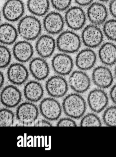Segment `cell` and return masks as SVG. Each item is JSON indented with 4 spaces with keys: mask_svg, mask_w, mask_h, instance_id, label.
I'll list each match as a JSON object with an SVG mask.
<instances>
[{
    "mask_svg": "<svg viewBox=\"0 0 116 157\" xmlns=\"http://www.w3.org/2000/svg\"><path fill=\"white\" fill-rule=\"evenodd\" d=\"M19 35L28 41L36 40L41 36L42 24L37 17L34 15L24 16L18 24Z\"/></svg>",
    "mask_w": 116,
    "mask_h": 157,
    "instance_id": "cell-1",
    "label": "cell"
},
{
    "mask_svg": "<svg viewBox=\"0 0 116 157\" xmlns=\"http://www.w3.org/2000/svg\"><path fill=\"white\" fill-rule=\"evenodd\" d=\"M63 109L67 116L78 119L85 113L86 103L83 97L78 93L70 94L63 101Z\"/></svg>",
    "mask_w": 116,
    "mask_h": 157,
    "instance_id": "cell-2",
    "label": "cell"
},
{
    "mask_svg": "<svg viewBox=\"0 0 116 157\" xmlns=\"http://www.w3.org/2000/svg\"><path fill=\"white\" fill-rule=\"evenodd\" d=\"M82 43L81 37L74 31H63L56 39V48L62 53L73 54L79 50Z\"/></svg>",
    "mask_w": 116,
    "mask_h": 157,
    "instance_id": "cell-3",
    "label": "cell"
},
{
    "mask_svg": "<svg viewBox=\"0 0 116 157\" xmlns=\"http://www.w3.org/2000/svg\"><path fill=\"white\" fill-rule=\"evenodd\" d=\"M104 35L102 29L98 25L90 23L83 28L81 40L87 48H96L103 44Z\"/></svg>",
    "mask_w": 116,
    "mask_h": 157,
    "instance_id": "cell-4",
    "label": "cell"
},
{
    "mask_svg": "<svg viewBox=\"0 0 116 157\" xmlns=\"http://www.w3.org/2000/svg\"><path fill=\"white\" fill-rule=\"evenodd\" d=\"M86 13L79 6L70 7L66 11L65 24L72 31H78L85 27L86 22Z\"/></svg>",
    "mask_w": 116,
    "mask_h": 157,
    "instance_id": "cell-5",
    "label": "cell"
},
{
    "mask_svg": "<svg viewBox=\"0 0 116 157\" xmlns=\"http://www.w3.org/2000/svg\"><path fill=\"white\" fill-rule=\"evenodd\" d=\"M24 12L25 6L22 0H7L2 7V15L9 22L20 21Z\"/></svg>",
    "mask_w": 116,
    "mask_h": 157,
    "instance_id": "cell-6",
    "label": "cell"
},
{
    "mask_svg": "<svg viewBox=\"0 0 116 157\" xmlns=\"http://www.w3.org/2000/svg\"><path fill=\"white\" fill-rule=\"evenodd\" d=\"M39 113L38 107L35 105L31 102H25L17 108L16 118L23 125L30 126L37 120Z\"/></svg>",
    "mask_w": 116,
    "mask_h": 157,
    "instance_id": "cell-7",
    "label": "cell"
},
{
    "mask_svg": "<svg viewBox=\"0 0 116 157\" xmlns=\"http://www.w3.org/2000/svg\"><path fill=\"white\" fill-rule=\"evenodd\" d=\"M109 10L103 2H93L88 7L86 15L90 23L100 26L107 20Z\"/></svg>",
    "mask_w": 116,
    "mask_h": 157,
    "instance_id": "cell-8",
    "label": "cell"
},
{
    "mask_svg": "<svg viewBox=\"0 0 116 157\" xmlns=\"http://www.w3.org/2000/svg\"><path fill=\"white\" fill-rule=\"evenodd\" d=\"M64 18L58 12L48 13L44 16L43 26L48 34L52 35L59 34L64 27Z\"/></svg>",
    "mask_w": 116,
    "mask_h": 157,
    "instance_id": "cell-9",
    "label": "cell"
},
{
    "mask_svg": "<svg viewBox=\"0 0 116 157\" xmlns=\"http://www.w3.org/2000/svg\"><path fill=\"white\" fill-rule=\"evenodd\" d=\"M87 102L89 108L94 113H100L106 109L109 103V97L103 89L97 88L89 94Z\"/></svg>",
    "mask_w": 116,
    "mask_h": 157,
    "instance_id": "cell-10",
    "label": "cell"
},
{
    "mask_svg": "<svg viewBox=\"0 0 116 157\" xmlns=\"http://www.w3.org/2000/svg\"><path fill=\"white\" fill-rule=\"evenodd\" d=\"M40 113L47 120H57L62 114V108L58 101L53 98H46L39 105Z\"/></svg>",
    "mask_w": 116,
    "mask_h": 157,
    "instance_id": "cell-11",
    "label": "cell"
},
{
    "mask_svg": "<svg viewBox=\"0 0 116 157\" xmlns=\"http://www.w3.org/2000/svg\"><path fill=\"white\" fill-rule=\"evenodd\" d=\"M46 92L53 98L63 97L68 91L67 82L61 75H55L51 77L45 84Z\"/></svg>",
    "mask_w": 116,
    "mask_h": 157,
    "instance_id": "cell-12",
    "label": "cell"
},
{
    "mask_svg": "<svg viewBox=\"0 0 116 157\" xmlns=\"http://www.w3.org/2000/svg\"><path fill=\"white\" fill-rule=\"evenodd\" d=\"M112 71L107 66H98L94 69L92 74V79L94 84L98 88L107 89L112 86L114 81Z\"/></svg>",
    "mask_w": 116,
    "mask_h": 157,
    "instance_id": "cell-13",
    "label": "cell"
},
{
    "mask_svg": "<svg viewBox=\"0 0 116 157\" xmlns=\"http://www.w3.org/2000/svg\"><path fill=\"white\" fill-rule=\"evenodd\" d=\"M52 66L54 71L59 75L67 76L73 70L74 62L72 57L66 53H59L53 58Z\"/></svg>",
    "mask_w": 116,
    "mask_h": 157,
    "instance_id": "cell-14",
    "label": "cell"
},
{
    "mask_svg": "<svg viewBox=\"0 0 116 157\" xmlns=\"http://www.w3.org/2000/svg\"><path fill=\"white\" fill-rule=\"evenodd\" d=\"M70 88L77 93H84L89 89L91 85L88 75L81 71H74L68 80Z\"/></svg>",
    "mask_w": 116,
    "mask_h": 157,
    "instance_id": "cell-15",
    "label": "cell"
},
{
    "mask_svg": "<svg viewBox=\"0 0 116 157\" xmlns=\"http://www.w3.org/2000/svg\"><path fill=\"white\" fill-rule=\"evenodd\" d=\"M56 47V41L50 34L40 36L35 43V50L43 58H48L53 55Z\"/></svg>",
    "mask_w": 116,
    "mask_h": 157,
    "instance_id": "cell-16",
    "label": "cell"
},
{
    "mask_svg": "<svg viewBox=\"0 0 116 157\" xmlns=\"http://www.w3.org/2000/svg\"><path fill=\"white\" fill-rule=\"evenodd\" d=\"M1 101L6 107L13 108L19 105L22 100V94L13 85L6 86L1 93Z\"/></svg>",
    "mask_w": 116,
    "mask_h": 157,
    "instance_id": "cell-17",
    "label": "cell"
},
{
    "mask_svg": "<svg viewBox=\"0 0 116 157\" xmlns=\"http://www.w3.org/2000/svg\"><path fill=\"white\" fill-rule=\"evenodd\" d=\"M97 61V56L92 48L82 49L78 52L75 59L76 67L80 70L88 71L95 66Z\"/></svg>",
    "mask_w": 116,
    "mask_h": 157,
    "instance_id": "cell-18",
    "label": "cell"
},
{
    "mask_svg": "<svg viewBox=\"0 0 116 157\" xmlns=\"http://www.w3.org/2000/svg\"><path fill=\"white\" fill-rule=\"evenodd\" d=\"M7 76L9 80L14 85H22L29 78V74L26 67L19 63L11 64L8 68Z\"/></svg>",
    "mask_w": 116,
    "mask_h": 157,
    "instance_id": "cell-19",
    "label": "cell"
},
{
    "mask_svg": "<svg viewBox=\"0 0 116 157\" xmlns=\"http://www.w3.org/2000/svg\"><path fill=\"white\" fill-rule=\"evenodd\" d=\"M34 48L30 41L23 40L14 44L13 53L15 59L21 63L31 60L34 55Z\"/></svg>",
    "mask_w": 116,
    "mask_h": 157,
    "instance_id": "cell-20",
    "label": "cell"
},
{
    "mask_svg": "<svg viewBox=\"0 0 116 157\" xmlns=\"http://www.w3.org/2000/svg\"><path fill=\"white\" fill-rule=\"evenodd\" d=\"M29 69L33 77L39 81L45 79L50 73L48 63L42 57L33 59L29 64Z\"/></svg>",
    "mask_w": 116,
    "mask_h": 157,
    "instance_id": "cell-21",
    "label": "cell"
},
{
    "mask_svg": "<svg viewBox=\"0 0 116 157\" xmlns=\"http://www.w3.org/2000/svg\"><path fill=\"white\" fill-rule=\"evenodd\" d=\"M98 56L100 62L107 67L116 64V45L113 42L103 43L100 46Z\"/></svg>",
    "mask_w": 116,
    "mask_h": 157,
    "instance_id": "cell-22",
    "label": "cell"
},
{
    "mask_svg": "<svg viewBox=\"0 0 116 157\" xmlns=\"http://www.w3.org/2000/svg\"><path fill=\"white\" fill-rule=\"evenodd\" d=\"M19 35L18 29L9 23L2 24L0 26V41L5 45H10L16 43Z\"/></svg>",
    "mask_w": 116,
    "mask_h": 157,
    "instance_id": "cell-23",
    "label": "cell"
},
{
    "mask_svg": "<svg viewBox=\"0 0 116 157\" xmlns=\"http://www.w3.org/2000/svg\"><path fill=\"white\" fill-rule=\"evenodd\" d=\"M24 95L29 101L37 102L42 99L44 93L43 88L40 82L31 81L24 86Z\"/></svg>",
    "mask_w": 116,
    "mask_h": 157,
    "instance_id": "cell-24",
    "label": "cell"
},
{
    "mask_svg": "<svg viewBox=\"0 0 116 157\" xmlns=\"http://www.w3.org/2000/svg\"><path fill=\"white\" fill-rule=\"evenodd\" d=\"M28 10L32 15L36 17L45 16L49 12L50 7L49 0H28Z\"/></svg>",
    "mask_w": 116,
    "mask_h": 157,
    "instance_id": "cell-25",
    "label": "cell"
},
{
    "mask_svg": "<svg viewBox=\"0 0 116 157\" xmlns=\"http://www.w3.org/2000/svg\"><path fill=\"white\" fill-rule=\"evenodd\" d=\"M104 36L112 42H116V19L107 20L103 25Z\"/></svg>",
    "mask_w": 116,
    "mask_h": 157,
    "instance_id": "cell-26",
    "label": "cell"
},
{
    "mask_svg": "<svg viewBox=\"0 0 116 157\" xmlns=\"http://www.w3.org/2000/svg\"><path fill=\"white\" fill-rule=\"evenodd\" d=\"M102 119L106 125L116 127V105L106 108L102 115Z\"/></svg>",
    "mask_w": 116,
    "mask_h": 157,
    "instance_id": "cell-27",
    "label": "cell"
},
{
    "mask_svg": "<svg viewBox=\"0 0 116 157\" xmlns=\"http://www.w3.org/2000/svg\"><path fill=\"white\" fill-rule=\"evenodd\" d=\"M14 115L9 109L2 108L0 111V126L9 127L13 125Z\"/></svg>",
    "mask_w": 116,
    "mask_h": 157,
    "instance_id": "cell-28",
    "label": "cell"
},
{
    "mask_svg": "<svg viewBox=\"0 0 116 157\" xmlns=\"http://www.w3.org/2000/svg\"><path fill=\"white\" fill-rule=\"evenodd\" d=\"M80 125L83 127H99L102 125V122L96 114L90 113L83 117L80 121Z\"/></svg>",
    "mask_w": 116,
    "mask_h": 157,
    "instance_id": "cell-29",
    "label": "cell"
},
{
    "mask_svg": "<svg viewBox=\"0 0 116 157\" xmlns=\"http://www.w3.org/2000/svg\"><path fill=\"white\" fill-rule=\"evenodd\" d=\"M12 54L10 49L5 45L0 47V67L1 69L7 67L11 61Z\"/></svg>",
    "mask_w": 116,
    "mask_h": 157,
    "instance_id": "cell-30",
    "label": "cell"
},
{
    "mask_svg": "<svg viewBox=\"0 0 116 157\" xmlns=\"http://www.w3.org/2000/svg\"><path fill=\"white\" fill-rule=\"evenodd\" d=\"M52 6L57 11L67 10L71 6L72 0H50Z\"/></svg>",
    "mask_w": 116,
    "mask_h": 157,
    "instance_id": "cell-31",
    "label": "cell"
},
{
    "mask_svg": "<svg viewBox=\"0 0 116 157\" xmlns=\"http://www.w3.org/2000/svg\"><path fill=\"white\" fill-rule=\"evenodd\" d=\"M56 125L58 127H75L77 126L76 122L73 119L67 117L60 119Z\"/></svg>",
    "mask_w": 116,
    "mask_h": 157,
    "instance_id": "cell-32",
    "label": "cell"
},
{
    "mask_svg": "<svg viewBox=\"0 0 116 157\" xmlns=\"http://www.w3.org/2000/svg\"><path fill=\"white\" fill-rule=\"evenodd\" d=\"M109 2V13L113 18L116 19V0H111Z\"/></svg>",
    "mask_w": 116,
    "mask_h": 157,
    "instance_id": "cell-33",
    "label": "cell"
},
{
    "mask_svg": "<svg viewBox=\"0 0 116 157\" xmlns=\"http://www.w3.org/2000/svg\"><path fill=\"white\" fill-rule=\"evenodd\" d=\"M110 98L115 105H116V84L111 87L109 93Z\"/></svg>",
    "mask_w": 116,
    "mask_h": 157,
    "instance_id": "cell-34",
    "label": "cell"
},
{
    "mask_svg": "<svg viewBox=\"0 0 116 157\" xmlns=\"http://www.w3.org/2000/svg\"><path fill=\"white\" fill-rule=\"evenodd\" d=\"M75 2L80 7H88L94 1V0H74Z\"/></svg>",
    "mask_w": 116,
    "mask_h": 157,
    "instance_id": "cell-35",
    "label": "cell"
},
{
    "mask_svg": "<svg viewBox=\"0 0 116 157\" xmlns=\"http://www.w3.org/2000/svg\"><path fill=\"white\" fill-rule=\"evenodd\" d=\"M35 127H52L53 126L52 124L48 122L47 120L44 119H41L38 120L35 124L34 125Z\"/></svg>",
    "mask_w": 116,
    "mask_h": 157,
    "instance_id": "cell-36",
    "label": "cell"
},
{
    "mask_svg": "<svg viewBox=\"0 0 116 157\" xmlns=\"http://www.w3.org/2000/svg\"><path fill=\"white\" fill-rule=\"evenodd\" d=\"M0 78H1V80H0L1 81V88H2L4 84V81H5L4 80V75L2 71H1V73H0Z\"/></svg>",
    "mask_w": 116,
    "mask_h": 157,
    "instance_id": "cell-37",
    "label": "cell"
},
{
    "mask_svg": "<svg viewBox=\"0 0 116 157\" xmlns=\"http://www.w3.org/2000/svg\"><path fill=\"white\" fill-rule=\"evenodd\" d=\"M98 1L99 2H100L105 3V2H109L111 0H98Z\"/></svg>",
    "mask_w": 116,
    "mask_h": 157,
    "instance_id": "cell-38",
    "label": "cell"
},
{
    "mask_svg": "<svg viewBox=\"0 0 116 157\" xmlns=\"http://www.w3.org/2000/svg\"><path fill=\"white\" fill-rule=\"evenodd\" d=\"M114 78H115V79H116V64L115 67V69H114Z\"/></svg>",
    "mask_w": 116,
    "mask_h": 157,
    "instance_id": "cell-39",
    "label": "cell"
}]
</instances>
